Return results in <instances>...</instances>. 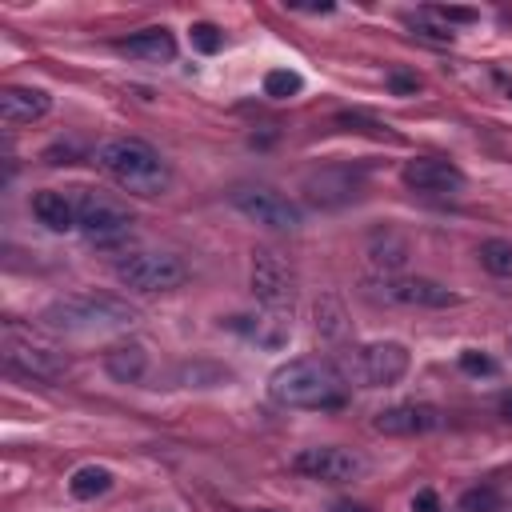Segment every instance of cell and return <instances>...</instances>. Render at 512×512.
Segmentation results:
<instances>
[{
	"label": "cell",
	"mask_w": 512,
	"mask_h": 512,
	"mask_svg": "<svg viewBox=\"0 0 512 512\" xmlns=\"http://www.w3.org/2000/svg\"><path fill=\"white\" fill-rule=\"evenodd\" d=\"M268 396L284 408H340L348 400V376L328 356H296L268 376Z\"/></svg>",
	"instance_id": "1"
},
{
	"label": "cell",
	"mask_w": 512,
	"mask_h": 512,
	"mask_svg": "<svg viewBox=\"0 0 512 512\" xmlns=\"http://www.w3.org/2000/svg\"><path fill=\"white\" fill-rule=\"evenodd\" d=\"M96 168L132 196H160L172 184L168 160L140 136H112L96 148Z\"/></svg>",
	"instance_id": "2"
},
{
	"label": "cell",
	"mask_w": 512,
	"mask_h": 512,
	"mask_svg": "<svg viewBox=\"0 0 512 512\" xmlns=\"http://www.w3.org/2000/svg\"><path fill=\"white\" fill-rule=\"evenodd\" d=\"M132 320H136V312H132L124 300L104 296V292H76V296L52 300V304L40 312V324H44L48 332H60V336L124 332Z\"/></svg>",
	"instance_id": "3"
},
{
	"label": "cell",
	"mask_w": 512,
	"mask_h": 512,
	"mask_svg": "<svg viewBox=\"0 0 512 512\" xmlns=\"http://www.w3.org/2000/svg\"><path fill=\"white\" fill-rule=\"evenodd\" d=\"M408 364H412V356L404 344L372 340V344H360L356 352H348L340 372L348 376V384H360V388H392L404 380Z\"/></svg>",
	"instance_id": "4"
},
{
	"label": "cell",
	"mask_w": 512,
	"mask_h": 512,
	"mask_svg": "<svg viewBox=\"0 0 512 512\" xmlns=\"http://www.w3.org/2000/svg\"><path fill=\"white\" fill-rule=\"evenodd\" d=\"M364 296L380 300V304H396V308H456L460 292H452L440 280L428 276H368L364 280Z\"/></svg>",
	"instance_id": "5"
},
{
	"label": "cell",
	"mask_w": 512,
	"mask_h": 512,
	"mask_svg": "<svg viewBox=\"0 0 512 512\" xmlns=\"http://www.w3.org/2000/svg\"><path fill=\"white\" fill-rule=\"evenodd\" d=\"M112 272L132 292H172L188 280V264L172 252H124Z\"/></svg>",
	"instance_id": "6"
},
{
	"label": "cell",
	"mask_w": 512,
	"mask_h": 512,
	"mask_svg": "<svg viewBox=\"0 0 512 512\" xmlns=\"http://www.w3.org/2000/svg\"><path fill=\"white\" fill-rule=\"evenodd\" d=\"M72 200H76V228H80L92 244H116V240H124V236L132 232V224H136L132 208L120 204V200H112V196L76 188Z\"/></svg>",
	"instance_id": "7"
},
{
	"label": "cell",
	"mask_w": 512,
	"mask_h": 512,
	"mask_svg": "<svg viewBox=\"0 0 512 512\" xmlns=\"http://www.w3.org/2000/svg\"><path fill=\"white\" fill-rule=\"evenodd\" d=\"M252 296L264 304V312H292L296 300V268L284 252L260 244L252 252Z\"/></svg>",
	"instance_id": "8"
},
{
	"label": "cell",
	"mask_w": 512,
	"mask_h": 512,
	"mask_svg": "<svg viewBox=\"0 0 512 512\" xmlns=\"http://www.w3.org/2000/svg\"><path fill=\"white\" fill-rule=\"evenodd\" d=\"M228 200L240 216H248L252 224H260L268 232H296L300 228V208L268 184H236L228 192Z\"/></svg>",
	"instance_id": "9"
},
{
	"label": "cell",
	"mask_w": 512,
	"mask_h": 512,
	"mask_svg": "<svg viewBox=\"0 0 512 512\" xmlns=\"http://www.w3.org/2000/svg\"><path fill=\"white\" fill-rule=\"evenodd\" d=\"M292 468L308 480H320V484H348V480H360L368 472V460L352 448H340V444H316V448H300L292 456Z\"/></svg>",
	"instance_id": "10"
},
{
	"label": "cell",
	"mask_w": 512,
	"mask_h": 512,
	"mask_svg": "<svg viewBox=\"0 0 512 512\" xmlns=\"http://www.w3.org/2000/svg\"><path fill=\"white\" fill-rule=\"evenodd\" d=\"M364 192V172L360 168H344V164H328L304 176V200L316 208H344Z\"/></svg>",
	"instance_id": "11"
},
{
	"label": "cell",
	"mask_w": 512,
	"mask_h": 512,
	"mask_svg": "<svg viewBox=\"0 0 512 512\" xmlns=\"http://www.w3.org/2000/svg\"><path fill=\"white\" fill-rule=\"evenodd\" d=\"M400 180L412 188V192H424V196H460L464 192V172L452 164V160H440V156H416L400 168Z\"/></svg>",
	"instance_id": "12"
},
{
	"label": "cell",
	"mask_w": 512,
	"mask_h": 512,
	"mask_svg": "<svg viewBox=\"0 0 512 512\" xmlns=\"http://www.w3.org/2000/svg\"><path fill=\"white\" fill-rule=\"evenodd\" d=\"M372 428L384 436H424V432L444 428V412L436 404H424V400H404V404L380 408L372 416Z\"/></svg>",
	"instance_id": "13"
},
{
	"label": "cell",
	"mask_w": 512,
	"mask_h": 512,
	"mask_svg": "<svg viewBox=\"0 0 512 512\" xmlns=\"http://www.w3.org/2000/svg\"><path fill=\"white\" fill-rule=\"evenodd\" d=\"M4 360H8V368L24 372V376H32V380H60V376L68 372V360H64L60 352L40 348V344H32V340H20L16 332L4 336Z\"/></svg>",
	"instance_id": "14"
},
{
	"label": "cell",
	"mask_w": 512,
	"mask_h": 512,
	"mask_svg": "<svg viewBox=\"0 0 512 512\" xmlns=\"http://www.w3.org/2000/svg\"><path fill=\"white\" fill-rule=\"evenodd\" d=\"M52 108V96L44 88H28V84H12L0 92V120L8 128H20V124H32L40 116H48Z\"/></svg>",
	"instance_id": "15"
},
{
	"label": "cell",
	"mask_w": 512,
	"mask_h": 512,
	"mask_svg": "<svg viewBox=\"0 0 512 512\" xmlns=\"http://www.w3.org/2000/svg\"><path fill=\"white\" fill-rule=\"evenodd\" d=\"M104 372L116 380V384H140L144 372H148V348L140 340H116L108 352H104Z\"/></svg>",
	"instance_id": "16"
},
{
	"label": "cell",
	"mask_w": 512,
	"mask_h": 512,
	"mask_svg": "<svg viewBox=\"0 0 512 512\" xmlns=\"http://www.w3.org/2000/svg\"><path fill=\"white\" fill-rule=\"evenodd\" d=\"M116 48L132 60H144V64H168L176 56V40L168 28H144V32H132L128 40H116Z\"/></svg>",
	"instance_id": "17"
},
{
	"label": "cell",
	"mask_w": 512,
	"mask_h": 512,
	"mask_svg": "<svg viewBox=\"0 0 512 512\" xmlns=\"http://www.w3.org/2000/svg\"><path fill=\"white\" fill-rule=\"evenodd\" d=\"M32 216H36L48 232H72V228H76V200H72L68 192L40 188V192H32Z\"/></svg>",
	"instance_id": "18"
},
{
	"label": "cell",
	"mask_w": 512,
	"mask_h": 512,
	"mask_svg": "<svg viewBox=\"0 0 512 512\" xmlns=\"http://www.w3.org/2000/svg\"><path fill=\"white\" fill-rule=\"evenodd\" d=\"M368 260L380 268V276H396L408 264V240L396 228H376L368 236Z\"/></svg>",
	"instance_id": "19"
},
{
	"label": "cell",
	"mask_w": 512,
	"mask_h": 512,
	"mask_svg": "<svg viewBox=\"0 0 512 512\" xmlns=\"http://www.w3.org/2000/svg\"><path fill=\"white\" fill-rule=\"evenodd\" d=\"M112 488V472L104 468V464H84V468H76L72 476H68V492L76 496V500H96V496H104Z\"/></svg>",
	"instance_id": "20"
},
{
	"label": "cell",
	"mask_w": 512,
	"mask_h": 512,
	"mask_svg": "<svg viewBox=\"0 0 512 512\" xmlns=\"http://www.w3.org/2000/svg\"><path fill=\"white\" fill-rule=\"evenodd\" d=\"M316 332L324 340H340L348 332V316H344V304L336 296H320L316 300Z\"/></svg>",
	"instance_id": "21"
},
{
	"label": "cell",
	"mask_w": 512,
	"mask_h": 512,
	"mask_svg": "<svg viewBox=\"0 0 512 512\" xmlns=\"http://www.w3.org/2000/svg\"><path fill=\"white\" fill-rule=\"evenodd\" d=\"M476 256H480V268H484V272H492V276H500V280L512 276V244H508V240H496V236H492V240L480 244Z\"/></svg>",
	"instance_id": "22"
},
{
	"label": "cell",
	"mask_w": 512,
	"mask_h": 512,
	"mask_svg": "<svg viewBox=\"0 0 512 512\" xmlns=\"http://www.w3.org/2000/svg\"><path fill=\"white\" fill-rule=\"evenodd\" d=\"M300 88H304V76L292 68H272L264 76V96H272V100H292Z\"/></svg>",
	"instance_id": "23"
},
{
	"label": "cell",
	"mask_w": 512,
	"mask_h": 512,
	"mask_svg": "<svg viewBox=\"0 0 512 512\" xmlns=\"http://www.w3.org/2000/svg\"><path fill=\"white\" fill-rule=\"evenodd\" d=\"M460 512H500V496L492 488H468L460 496Z\"/></svg>",
	"instance_id": "24"
},
{
	"label": "cell",
	"mask_w": 512,
	"mask_h": 512,
	"mask_svg": "<svg viewBox=\"0 0 512 512\" xmlns=\"http://www.w3.org/2000/svg\"><path fill=\"white\" fill-rule=\"evenodd\" d=\"M220 44H224V32H220L216 24H208V20L192 24V48H200V52H216Z\"/></svg>",
	"instance_id": "25"
},
{
	"label": "cell",
	"mask_w": 512,
	"mask_h": 512,
	"mask_svg": "<svg viewBox=\"0 0 512 512\" xmlns=\"http://www.w3.org/2000/svg\"><path fill=\"white\" fill-rule=\"evenodd\" d=\"M408 24H412L420 36H428V40H440V44H448V40H452V28H448V24H428V12L408 16Z\"/></svg>",
	"instance_id": "26"
},
{
	"label": "cell",
	"mask_w": 512,
	"mask_h": 512,
	"mask_svg": "<svg viewBox=\"0 0 512 512\" xmlns=\"http://www.w3.org/2000/svg\"><path fill=\"white\" fill-rule=\"evenodd\" d=\"M388 88H392L396 96H412V92L420 88V76H416V72H388Z\"/></svg>",
	"instance_id": "27"
},
{
	"label": "cell",
	"mask_w": 512,
	"mask_h": 512,
	"mask_svg": "<svg viewBox=\"0 0 512 512\" xmlns=\"http://www.w3.org/2000/svg\"><path fill=\"white\" fill-rule=\"evenodd\" d=\"M460 368H464V372H484V376H488V372H496V364H492L484 352H476V348L460 352Z\"/></svg>",
	"instance_id": "28"
},
{
	"label": "cell",
	"mask_w": 512,
	"mask_h": 512,
	"mask_svg": "<svg viewBox=\"0 0 512 512\" xmlns=\"http://www.w3.org/2000/svg\"><path fill=\"white\" fill-rule=\"evenodd\" d=\"M436 20H444V24H468V20H476V12L472 8H428Z\"/></svg>",
	"instance_id": "29"
},
{
	"label": "cell",
	"mask_w": 512,
	"mask_h": 512,
	"mask_svg": "<svg viewBox=\"0 0 512 512\" xmlns=\"http://www.w3.org/2000/svg\"><path fill=\"white\" fill-rule=\"evenodd\" d=\"M412 512H440V496H436L432 488L416 492V496H412Z\"/></svg>",
	"instance_id": "30"
},
{
	"label": "cell",
	"mask_w": 512,
	"mask_h": 512,
	"mask_svg": "<svg viewBox=\"0 0 512 512\" xmlns=\"http://www.w3.org/2000/svg\"><path fill=\"white\" fill-rule=\"evenodd\" d=\"M500 412H504V416H512V392H504V396H500Z\"/></svg>",
	"instance_id": "31"
},
{
	"label": "cell",
	"mask_w": 512,
	"mask_h": 512,
	"mask_svg": "<svg viewBox=\"0 0 512 512\" xmlns=\"http://www.w3.org/2000/svg\"><path fill=\"white\" fill-rule=\"evenodd\" d=\"M336 512H368V508H360V504H336Z\"/></svg>",
	"instance_id": "32"
},
{
	"label": "cell",
	"mask_w": 512,
	"mask_h": 512,
	"mask_svg": "<svg viewBox=\"0 0 512 512\" xmlns=\"http://www.w3.org/2000/svg\"><path fill=\"white\" fill-rule=\"evenodd\" d=\"M260 512H272V508H260Z\"/></svg>",
	"instance_id": "33"
}]
</instances>
